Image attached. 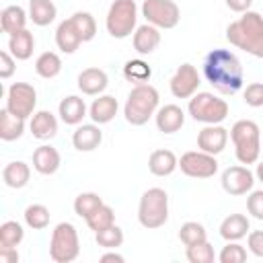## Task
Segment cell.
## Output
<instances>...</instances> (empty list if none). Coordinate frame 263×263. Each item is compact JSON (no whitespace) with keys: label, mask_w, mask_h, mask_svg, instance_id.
<instances>
[{"label":"cell","mask_w":263,"mask_h":263,"mask_svg":"<svg viewBox=\"0 0 263 263\" xmlns=\"http://www.w3.org/2000/svg\"><path fill=\"white\" fill-rule=\"evenodd\" d=\"M18 251L16 247H0V263H16Z\"/></svg>","instance_id":"bcb514c9"},{"label":"cell","mask_w":263,"mask_h":263,"mask_svg":"<svg viewBox=\"0 0 263 263\" xmlns=\"http://www.w3.org/2000/svg\"><path fill=\"white\" fill-rule=\"evenodd\" d=\"M226 39L234 47L255 58H263V16L255 10L242 12L238 21L226 27Z\"/></svg>","instance_id":"7a4b0ae2"},{"label":"cell","mask_w":263,"mask_h":263,"mask_svg":"<svg viewBox=\"0 0 263 263\" xmlns=\"http://www.w3.org/2000/svg\"><path fill=\"white\" fill-rule=\"evenodd\" d=\"M199 84H201L199 74H197L195 66H191V64H181L175 70V74H173V78L168 82L171 92L177 99H191L197 92Z\"/></svg>","instance_id":"7c38bea8"},{"label":"cell","mask_w":263,"mask_h":263,"mask_svg":"<svg viewBox=\"0 0 263 263\" xmlns=\"http://www.w3.org/2000/svg\"><path fill=\"white\" fill-rule=\"evenodd\" d=\"M27 18H29V12H25L23 6L10 4V6L2 8V12H0V27H2L4 33L14 35V33H18V31L25 29Z\"/></svg>","instance_id":"484cf974"},{"label":"cell","mask_w":263,"mask_h":263,"mask_svg":"<svg viewBox=\"0 0 263 263\" xmlns=\"http://www.w3.org/2000/svg\"><path fill=\"white\" fill-rule=\"evenodd\" d=\"M103 205V199L97 195V193H92V191H86V193H80V195H76V199H74V212H76V216H80V218H88L95 210H99Z\"/></svg>","instance_id":"e575fe53"},{"label":"cell","mask_w":263,"mask_h":263,"mask_svg":"<svg viewBox=\"0 0 263 263\" xmlns=\"http://www.w3.org/2000/svg\"><path fill=\"white\" fill-rule=\"evenodd\" d=\"M177 166H179V158L175 156L173 150H166V148L154 150L148 158V168L156 177H168V175L175 173Z\"/></svg>","instance_id":"cb8c5ba5"},{"label":"cell","mask_w":263,"mask_h":263,"mask_svg":"<svg viewBox=\"0 0 263 263\" xmlns=\"http://www.w3.org/2000/svg\"><path fill=\"white\" fill-rule=\"evenodd\" d=\"M247 245H249V251H251L255 257H261V259H263V230H253V232H249Z\"/></svg>","instance_id":"f6af8a7d"},{"label":"cell","mask_w":263,"mask_h":263,"mask_svg":"<svg viewBox=\"0 0 263 263\" xmlns=\"http://www.w3.org/2000/svg\"><path fill=\"white\" fill-rule=\"evenodd\" d=\"M101 142H103V132L99 123H82L72 134V144L78 152H92L101 146Z\"/></svg>","instance_id":"9a60e30c"},{"label":"cell","mask_w":263,"mask_h":263,"mask_svg":"<svg viewBox=\"0 0 263 263\" xmlns=\"http://www.w3.org/2000/svg\"><path fill=\"white\" fill-rule=\"evenodd\" d=\"M80 255V240L74 224L70 222H60L49 240V257L55 263H70Z\"/></svg>","instance_id":"ba28073f"},{"label":"cell","mask_w":263,"mask_h":263,"mask_svg":"<svg viewBox=\"0 0 263 263\" xmlns=\"http://www.w3.org/2000/svg\"><path fill=\"white\" fill-rule=\"evenodd\" d=\"M117 109H119V105H117V99L115 97H111V95H99V99H95L92 105H90V109H88V117L92 119V123L103 125V123H109V121L115 119Z\"/></svg>","instance_id":"d6986e66"},{"label":"cell","mask_w":263,"mask_h":263,"mask_svg":"<svg viewBox=\"0 0 263 263\" xmlns=\"http://www.w3.org/2000/svg\"><path fill=\"white\" fill-rule=\"evenodd\" d=\"M25 224L33 230H43L49 224V210L43 203H31L25 210Z\"/></svg>","instance_id":"836d02e7"},{"label":"cell","mask_w":263,"mask_h":263,"mask_svg":"<svg viewBox=\"0 0 263 263\" xmlns=\"http://www.w3.org/2000/svg\"><path fill=\"white\" fill-rule=\"evenodd\" d=\"M255 175H257V179L263 183V162H259V164H257V173H255Z\"/></svg>","instance_id":"681fc988"},{"label":"cell","mask_w":263,"mask_h":263,"mask_svg":"<svg viewBox=\"0 0 263 263\" xmlns=\"http://www.w3.org/2000/svg\"><path fill=\"white\" fill-rule=\"evenodd\" d=\"M78 88L82 90V95H88V97H95V95H101L107 84H109V78L105 74V70L101 68H86L78 74Z\"/></svg>","instance_id":"2e32d148"},{"label":"cell","mask_w":263,"mask_h":263,"mask_svg":"<svg viewBox=\"0 0 263 263\" xmlns=\"http://www.w3.org/2000/svg\"><path fill=\"white\" fill-rule=\"evenodd\" d=\"M245 103L249 107H263V82H251L247 84L245 88V95H242Z\"/></svg>","instance_id":"b9f144b4"},{"label":"cell","mask_w":263,"mask_h":263,"mask_svg":"<svg viewBox=\"0 0 263 263\" xmlns=\"http://www.w3.org/2000/svg\"><path fill=\"white\" fill-rule=\"evenodd\" d=\"M187 111L195 121L212 125V123H222L228 117V103L216 97L214 92H195L189 99Z\"/></svg>","instance_id":"8992f818"},{"label":"cell","mask_w":263,"mask_h":263,"mask_svg":"<svg viewBox=\"0 0 263 263\" xmlns=\"http://www.w3.org/2000/svg\"><path fill=\"white\" fill-rule=\"evenodd\" d=\"M253 0H226V6L232 10V12H247L251 8Z\"/></svg>","instance_id":"7dc6e473"},{"label":"cell","mask_w":263,"mask_h":263,"mask_svg":"<svg viewBox=\"0 0 263 263\" xmlns=\"http://www.w3.org/2000/svg\"><path fill=\"white\" fill-rule=\"evenodd\" d=\"M156 119V127L162 132V134H175L183 127L185 123V113L179 105H164L156 111L154 115Z\"/></svg>","instance_id":"e0dca14e"},{"label":"cell","mask_w":263,"mask_h":263,"mask_svg":"<svg viewBox=\"0 0 263 263\" xmlns=\"http://www.w3.org/2000/svg\"><path fill=\"white\" fill-rule=\"evenodd\" d=\"M101 263H107V261H115V263H123L125 259H123V255H119V253H115V249H109V253H105V255H101V259H99Z\"/></svg>","instance_id":"c3c4849f"},{"label":"cell","mask_w":263,"mask_h":263,"mask_svg":"<svg viewBox=\"0 0 263 263\" xmlns=\"http://www.w3.org/2000/svg\"><path fill=\"white\" fill-rule=\"evenodd\" d=\"M37 105V90L29 82H14L6 90V109L23 119L31 117Z\"/></svg>","instance_id":"30bf717a"},{"label":"cell","mask_w":263,"mask_h":263,"mask_svg":"<svg viewBox=\"0 0 263 263\" xmlns=\"http://www.w3.org/2000/svg\"><path fill=\"white\" fill-rule=\"evenodd\" d=\"M185 255H187V261L189 263H214V259H216L214 247L208 240L187 247V253Z\"/></svg>","instance_id":"ab89813d"},{"label":"cell","mask_w":263,"mask_h":263,"mask_svg":"<svg viewBox=\"0 0 263 263\" xmlns=\"http://www.w3.org/2000/svg\"><path fill=\"white\" fill-rule=\"evenodd\" d=\"M228 144V129L222 127L220 123H212L205 125L199 134H197V148L208 152V154H220Z\"/></svg>","instance_id":"5bb4252c"},{"label":"cell","mask_w":263,"mask_h":263,"mask_svg":"<svg viewBox=\"0 0 263 263\" xmlns=\"http://www.w3.org/2000/svg\"><path fill=\"white\" fill-rule=\"evenodd\" d=\"M158 90L152 86V84H136L129 95H127V101L123 105V115H125V121L132 123V125H144L148 123V119L152 115H156L158 111Z\"/></svg>","instance_id":"3957f363"},{"label":"cell","mask_w":263,"mask_h":263,"mask_svg":"<svg viewBox=\"0 0 263 263\" xmlns=\"http://www.w3.org/2000/svg\"><path fill=\"white\" fill-rule=\"evenodd\" d=\"M218 261L220 263H242L247 261V249L238 245L236 240H226V245L222 247L218 255Z\"/></svg>","instance_id":"60d3db41"},{"label":"cell","mask_w":263,"mask_h":263,"mask_svg":"<svg viewBox=\"0 0 263 263\" xmlns=\"http://www.w3.org/2000/svg\"><path fill=\"white\" fill-rule=\"evenodd\" d=\"M230 138L234 144V154L240 164H255L261 154V134L259 125L253 119H238L232 129Z\"/></svg>","instance_id":"277c9868"},{"label":"cell","mask_w":263,"mask_h":263,"mask_svg":"<svg viewBox=\"0 0 263 263\" xmlns=\"http://www.w3.org/2000/svg\"><path fill=\"white\" fill-rule=\"evenodd\" d=\"M80 43H82V39H80L78 31H76L72 18L62 21L58 25V29H55V45H58V49L62 53H74L80 47Z\"/></svg>","instance_id":"603a6c76"},{"label":"cell","mask_w":263,"mask_h":263,"mask_svg":"<svg viewBox=\"0 0 263 263\" xmlns=\"http://www.w3.org/2000/svg\"><path fill=\"white\" fill-rule=\"evenodd\" d=\"M29 129L37 140H51L58 134V119L51 111H37L31 115Z\"/></svg>","instance_id":"7402d4cb"},{"label":"cell","mask_w":263,"mask_h":263,"mask_svg":"<svg viewBox=\"0 0 263 263\" xmlns=\"http://www.w3.org/2000/svg\"><path fill=\"white\" fill-rule=\"evenodd\" d=\"M142 16L158 29H175L181 21V10L173 0H144Z\"/></svg>","instance_id":"9c48e42d"},{"label":"cell","mask_w":263,"mask_h":263,"mask_svg":"<svg viewBox=\"0 0 263 263\" xmlns=\"http://www.w3.org/2000/svg\"><path fill=\"white\" fill-rule=\"evenodd\" d=\"M35 49V37L29 29H23L8 39V51L14 55V60H29Z\"/></svg>","instance_id":"83f0119b"},{"label":"cell","mask_w":263,"mask_h":263,"mask_svg":"<svg viewBox=\"0 0 263 263\" xmlns=\"http://www.w3.org/2000/svg\"><path fill=\"white\" fill-rule=\"evenodd\" d=\"M95 240H97L99 247H103L107 251L109 249H117V247L123 245V230L117 224H111V226L95 232Z\"/></svg>","instance_id":"8d00e7d4"},{"label":"cell","mask_w":263,"mask_h":263,"mask_svg":"<svg viewBox=\"0 0 263 263\" xmlns=\"http://www.w3.org/2000/svg\"><path fill=\"white\" fill-rule=\"evenodd\" d=\"M86 224H88V228H90L92 232H99V230H103V228L115 224V212H113V208L107 205V203H103L99 210H95V212L86 218Z\"/></svg>","instance_id":"74e56055"},{"label":"cell","mask_w":263,"mask_h":263,"mask_svg":"<svg viewBox=\"0 0 263 263\" xmlns=\"http://www.w3.org/2000/svg\"><path fill=\"white\" fill-rule=\"evenodd\" d=\"M123 76H125V80H129V82L144 84V82L150 80L152 68H150L144 60H129V62H125V66H123Z\"/></svg>","instance_id":"d6a6232c"},{"label":"cell","mask_w":263,"mask_h":263,"mask_svg":"<svg viewBox=\"0 0 263 263\" xmlns=\"http://www.w3.org/2000/svg\"><path fill=\"white\" fill-rule=\"evenodd\" d=\"M247 210L253 218L257 220H263V189L259 191H253L249 197H247Z\"/></svg>","instance_id":"7bdbcfd3"},{"label":"cell","mask_w":263,"mask_h":263,"mask_svg":"<svg viewBox=\"0 0 263 263\" xmlns=\"http://www.w3.org/2000/svg\"><path fill=\"white\" fill-rule=\"evenodd\" d=\"M58 113H60V119L68 125H78L84 115H86V105H84V99L76 97V95H68L60 101L58 105Z\"/></svg>","instance_id":"44dd1931"},{"label":"cell","mask_w":263,"mask_h":263,"mask_svg":"<svg viewBox=\"0 0 263 263\" xmlns=\"http://www.w3.org/2000/svg\"><path fill=\"white\" fill-rule=\"evenodd\" d=\"M60 164H62V156L53 146L43 144V146L35 148V152H33V168L39 175H53L60 168Z\"/></svg>","instance_id":"ac0fdd59"},{"label":"cell","mask_w":263,"mask_h":263,"mask_svg":"<svg viewBox=\"0 0 263 263\" xmlns=\"http://www.w3.org/2000/svg\"><path fill=\"white\" fill-rule=\"evenodd\" d=\"M179 238L185 247H191V245L208 240V232H205L203 224H199V222H185L179 230Z\"/></svg>","instance_id":"f35d334b"},{"label":"cell","mask_w":263,"mask_h":263,"mask_svg":"<svg viewBox=\"0 0 263 263\" xmlns=\"http://www.w3.org/2000/svg\"><path fill=\"white\" fill-rule=\"evenodd\" d=\"M255 175L247 166H228L222 173V189L228 195H245L253 189Z\"/></svg>","instance_id":"4fadbf2b"},{"label":"cell","mask_w":263,"mask_h":263,"mask_svg":"<svg viewBox=\"0 0 263 263\" xmlns=\"http://www.w3.org/2000/svg\"><path fill=\"white\" fill-rule=\"evenodd\" d=\"M16 64H14V55L10 51H0V78L6 80L14 74Z\"/></svg>","instance_id":"ee69618b"},{"label":"cell","mask_w":263,"mask_h":263,"mask_svg":"<svg viewBox=\"0 0 263 263\" xmlns=\"http://www.w3.org/2000/svg\"><path fill=\"white\" fill-rule=\"evenodd\" d=\"M138 23V6L134 0H115L109 6L105 27L107 33L115 39H125L134 33Z\"/></svg>","instance_id":"52a82bcc"},{"label":"cell","mask_w":263,"mask_h":263,"mask_svg":"<svg viewBox=\"0 0 263 263\" xmlns=\"http://www.w3.org/2000/svg\"><path fill=\"white\" fill-rule=\"evenodd\" d=\"M203 76L222 95L238 92L245 82L242 64L230 49H212L203 60Z\"/></svg>","instance_id":"6da1fadb"},{"label":"cell","mask_w":263,"mask_h":263,"mask_svg":"<svg viewBox=\"0 0 263 263\" xmlns=\"http://www.w3.org/2000/svg\"><path fill=\"white\" fill-rule=\"evenodd\" d=\"M25 238V230L18 222L6 220L0 226V247H18Z\"/></svg>","instance_id":"d590c367"},{"label":"cell","mask_w":263,"mask_h":263,"mask_svg":"<svg viewBox=\"0 0 263 263\" xmlns=\"http://www.w3.org/2000/svg\"><path fill=\"white\" fill-rule=\"evenodd\" d=\"M25 132V119L10 113L6 107L0 111V138L4 142H14Z\"/></svg>","instance_id":"f1b7e54d"},{"label":"cell","mask_w":263,"mask_h":263,"mask_svg":"<svg viewBox=\"0 0 263 263\" xmlns=\"http://www.w3.org/2000/svg\"><path fill=\"white\" fill-rule=\"evenodd\" d=\"M168 220V193L160 187H152L142 193L138 203V222L148 228H160Z\"/></svg>","instance_id":"5b68a950"},{"label":"cell","mask_w":263,"mask_h":263,"mask_svg":"<svg viewBox=\"0 0 263 263\" xmlns=\"http://www.w3.org/2000/svg\"><path fill=\"white\" fill-rule=\"evenodd\" d=\"M158 45H160V29L158 27L146 23V25L136 29V33H134V49L140 55L152 53Z\"/></svg>","instance_id":"ffe728a7"},{"label":"cell","mask_w":263,"mask_h":263,"mask_svg":"<svg viewBox=\"0 0 263 263\" xmlns=\"http://www.w3.org/2000/svg\"><path fill=\"white\" fill-rule=\"evenodd\" d=\"M35 72L45 78V80H51L55 78L60 72H62V60L55 51H43L37 60H35Z\"/></svg>","instance_id":"4dcf8cb0"},{"label":"cell","mask_w":263,"mask_h":263,"mask_svg":"<svg viewBox=\"0 0 263 263\" xmlns=\"http://www.w3.org/2000/svg\"><path fill=\"white\" fill-rule=\"evenodd\" d=\"M251 222L245 214H230L220 224V236L224 240H240L249 234Z\"/></svg>","instance_id":"d4e9b609"},{"label":"cell","mask_w":263,"mask_h":263,"mask_svg":"<svg viewBox=\"0 0 263 263\" xmlns=\"http://www.w3.org/2000/svg\"><path fill=\"white\" fill-rule=\"evenodd\" d=\"M179 168L191 179H210L218 173V160L203 150H191L179 158Z\"/></svg>","instance_id":"8fae6325"},{"label":"cell","mask_w":263,"mask_h":263,"mask_svg":"<svg viewBox=\"0 0 263 263\" xmlns=\"http://www.w3.org/2000/svg\"><path fill=\"white\" fill-rule=\"evenodd\" d=\"M58 8L51 0H29V18L37 27H47L55 21Z\"/></svg>","instance_id":"f546056e"},{"label":"cell","mask_w":263,"mask_h":263,"mask_svg":"<svg viewBox=\"0 0 263 263\" xmlns=\"http://www.w3.org/2000/svg\"><path fill=\"white\" fill-rule=\"evenodd\" d=\"M70 18H72V23H74V27H76V31H78L82 43L95 39V35H97V23H95V16H92L90 12L78 10V12H74Z\"/></svg>","instance_id":"1f68e13d"},{"label":"cell","mask_w":263,"mask_h":263,"mask_svg":"<svg viewBox=\"0 0 263 263\" xmlns=\"http://www.w3.org/2000/svg\"><path fill=\"white\" fill-rule=\"evenodd\" d=\"M2 179H4V185L6 187H10V189H23L29 183V179H31V168L23 160H12V162H8L4 166Z\"/></svg>","instance_id":"4316f807"}]
</instances>
